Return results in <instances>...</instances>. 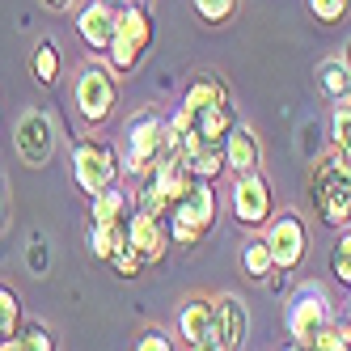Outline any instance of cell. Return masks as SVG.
I'll return each instance as SVG.
<instances>
[{
    "label": "cell",
    "instance_id": "obj_10",
    "mask_svg": "<svg viewBox=\"0 0 351 351\" xmlns=\"http://www.w3.org/2000/svg\"><path fill=\"white\" fill-rule=\"evenodd\" d=\"M13 144H17V157L26 161L30 169L47 165L56 153V123L51 114H43V110H26L17 119V132H13Z\"/></svg>",
    "mask_w": 351,
    "mask_h": 351
},
{
    "label": "cell",
    "instance_id": "obj_33",
    "mask_svg": "<svg viewBox=\"0 0 351 351\" xmlns=\"http://www.w3.org/2000/svg\"><path fill=\"white\" fill-rule=\"evenodd\" d=\"M351 0H309V13L322 21V26H339V21L347 17Z\"/></svg>",
    "mask_w": 351,
    "mask_h": 351
},
{
    "label": "cell",
    "instance_id": "obj_14",
    "mask_svg": "<svg viewBox=\"0 0 351 351\" xmlns=\"http://www.w3.org/2000/svg\"><path fill=\"white\" fill-rule=\"evenodd\" d=\"M173 335H178L186 347L216 335V300L212 296H186L178 305V322H173Z\"/></svg>",
    "mask_w": 351,
    "mask_h": 351
},
{
    "label": "cell",
    "instance_id": "obj_32",
    "mask_svg": "<svg viewBox=\"0 0 351 351\" xmlns=\"http://www.w3.org/2000/svg\"><path fill=\"white\" fill-rule=\"evenodd\" d=\"M132 351H178V335L161 330V326H148V330H140Z\"/></svg>",
    "mask_w": 351,
    "mask_h": 351
},
{
    "label": "cell",
    "instance_id": "obj_34",
    "mask_svg": "<svg viewBox=\"0 0 351 351\" xmlns=\"http://www.w3.org/2000/svg\"><path fill=\"white\" fill-rule=\"evenodd\" d=\"M186 351H229V347H224V343H220L216 335H208V339H199V343H191Z\"/></svg>",
    "mask_w": 351,
    "mask_h": 351
},
{
    "label": "cell",
    "instance_id": "obj_41",
    "mask_svg": "<svg viewBox=\"0 0 351 351\" xmlns=\"http://www.w3.org/2000/svg\"><path fill=\"white\" fill-rule=\"evenodd\" d=\"M347 326H351V313H347Z\"/></svg>",
    "mask_w": 351,
    "mask_h": 351
},
{
    "label": "cell",
    "instance_id": "obj_39",
    "mask_svg": "<svg viewBox=\"0 0 351 351\" xmlns=\"http://www.w3.org/2000/svg\"><path fill=\"white\" fill-rule=\"evenodd\" d=\"M343 60H347V64H351V47H347V56H343Z\"/></svg>",
    "mask_w": 351,
    "mask_h": 351
},
{
    "label": "cell",
    "instance_id": "obj_26",
    "mask_svg": "<svg viewBox=\"0 0 351 351\" xmlns=\"http://www.w3.org/2000/svg\"><path fill=\"white\" fill-rule=\"evenodd\" d=\"M17 330H21V296L9 284H0V343H9Z\"/></svg>",
    "mask_w": 351,
    "mask_h": 351
},
{
    "label": "cell",
    "instance_id": "obj_38",
    "mask_svg": "<svg viewBox=\"0 0 351 351\" xmlns=\"http://www.w3.org/2000/svg\"><path fill=\"white\" fill-rule=\"evenodd\" d=\"M106 5H114V9H123V5H128V0H106Z\"/></svg>",
    "mask_w": 351,
    "mask_h": 351
},
{
    "label": "cell",
    "instance_id": "obj_28",
    "mask_svg": "<svg viewBox=\"0 0 351 351\" xmlns=\"http://www.w3.org/2000/svg\"><path fill=\"white\" fill-rule=\"evenodd\" d=\"M330 140L343 157H351V97L335 102V110H330Z\"/></svg>",
    "mask_w": 351,
    "mask_h": 351
},
{
    "label": "cell",
    "instance_id": "obj_21",
    "mask_svg": "<svg viewBox=\"0 0 351 351\" xmlns=\"http://www.w3.org/2000/svg\"><path fill=\"white\" fill-rule=\"evenodd\" d=\"M237 128V119H233V106L229 102H216V106H208L204 114H195V132L199 136H208V140H224V136H229Z\"/></svg>",
    "mask_w": 351,
    "mask_h": 351
},
{
    "label": "cell",
    "instance_id": "obj_17",
    "mask_svg": "<svg viewBox=\"0 0 351 351\" xmlns=\"http://www.w3.org/2000/svg\"><path fill=\"white\" fill-rule=\"evenodd\" d=\"M128 216H132V195L123 186H110L102 195H93V204H89L93 224H128Z\"/></svg>",
    "mask_w": 351,
    "mask_h": 351
},
{
    "label": "cell",
    "instance_id": "obj_8",
    "mask_svg": "<svg viewBox=\"0 0 351 351\" xmlns=\"http://www.w3.org/2000/svg\"><path fill=\"white\" fill-rule=\"evenodd\" d=\"M263 237H267V250L275 258V271H296L309 254V229L296 212H275Z\"/></svg>",
    "mask_w": 351,
    "mask_h": 351
},
{
    "label": "cell",
    "instance_id": "obj_36",
    "mask_svg": "<svg viewBox=\"0 0 351 351\" xmlns=\"http://www.w3.org/2000/svg\"><path fill=\"white\" fill-rule=\"evenodd\" d=\"M128 5H136V9H153V0H128Z\"/></svg>",
    "mask_w": 351,
    "mask_h": 351
},
{
    "label": "cell",
    "instance_id": "obj_11",
    "mask_svg": "<svg viewBox=\"0 0 351 351\" xmlns=\"http://www.w3.org/2000/svg\"><path fill=\"white\" fill-rule=\"evenodd\" d=\"M119 26V9L106 5V0H85L77 9V38L89 47L93 56H106L110 51V38Z\"/></svg>",
    "mask_w": 351,
    "mask_h": 351
},
{
    "label": "cell",
    "instance_id": "obj_4",
    "mask_svg": "<svg viewBox=\"0 0 351 351\" xmlns=\"http://www.w3.org/2000/svg\"><path fill=\"white\" fill-rule=\"evenodd\" d=\"M220 216V199H216V186L212 182H191L182 191V199L169 208V241L178 245H199L212 224Z\"/></svg>",
    "mask_w": 351,
    "mask_h": 351
},
{
    "label": "cell",
    "instance_id": "obj_18",
    "mask_svg": "<svg viewBox=\"0 0 351 351\" xmlns=\"http://www.w3.org/2000/svg\"><path fill=\"white\" fill-rule=\"evenodd\" d=\"M317 89L330 97V102H347L351 97V64L343 56H330L317 64Z\"/></svg>",
    "mask_w": 351,
    "mask_h": 351
},
{
    "label": "cell",
    "instance_id": "obj_9",
    "mask_svg": "<svg viewBox=\"0 0 351 351\" xmlns=\"http://www.w3.org/2000/svg\"><path fill=\"white\" fill-rule=\"evenodd\" d=\"M229 212L241 229H263L275 216V199H271V182L263 173H241L233 178V195H229Z\"/></svg>",
    "mask_w": 351,
    "mask_h": 351
},
{
    "label": "cell",
    "instance_id": "obj_6",
    "mask_svg": "<svg viewBox=\"0 0 351 351\" xmlns=\"http://www.w3.org/2000/svg\"><path fill=\"white\" fill-rule=\"evenodd\" d=\"M148 47H153V9L123 5L114 38H110V51H106V64L114 72H136V64H140V56Z\"/></svg>",
    "mask_w": 351,
    "mask_h": 351
},
{
    "label": "cell",
    "instance_id": "obj_1",
    "mask_svg": "<svg viewBox=\"0 0 351 351\" xmlns=\"http://www.w3.org/2000/svg\"><path fill=\"white\" fill-rule=\"evenodd\" d=\"M178 136L169 132V119L161 110H140L123 123V140H119V157H123V169L132 178H144L153 173V165L161 157H173L178 153Z\"/></svg>",
    "mask_w": 351,
    "mask_h": 351
},
{
    "label": "cell",
    "instance_id": "obj_27",
    "mask_svg": "<svg viewBox=\"0 0 351 351\" xmlns=\"http://www.w3.org/2000/svg\"><path fill=\"white\" fill-rule=\"evenodd\" d=\"M132 212H144V216H165L169 204L161 199V191L153 186V178H136V191H132Z\"/></svg>",
    "mask_w": 351,
    "mask_h": 351
},
{
    "label": "cell",
    "instance_id": "obj_20",
    "mask_svg": "<svg viewBox=\"0 0 351 351\" xmlns=\"http://www.w3.org/2000/svg\"><path fill=\"white\" fill-rule=\"evenodd\" d=\"M275 271V258L267 250V237H245L241 241V275L245 280H267Z\"/></svg>",
    "mask_w": 351,
    "mask_h": 351
},
{
    "label": "cell",
    "instance_id": "obj_12",
    "mask_svg": "<svg viewBox=\"0 0 351 351\" xmlns=\"http://www.w3.org/2000/svg\"><path fill=\"white\" fill-rule=\"evenodd\" d=\"M178 153H182V169L191 173L195 182H216L220 173H224V148L208 136H199V132H186L178 136Z\"/></svg>",
    "mask_w": 351,
    "mask_h": 351
},
{
    "label": "cell",
    "instance_id": "obj_5",
    "mask_svg": "<svg viewBox=\"0 0 351 351\" xmlns=\"http://www.w3.org/2000/svg\"><path fill=\"white\" fill-rule=\"evenodd\" d=\"M119 173H123L119 148H110L102 140H77L72 144V182H77L89 199L119 186Z\"/></svg>",
    "mask_w": 351,
    "mask_h": 351
},
{
    "label": "cell",
    "instance_id": "obj_15",
    "mask_svg": "<svg viewBox=\"0 0 351 351\" xmlns=\"http://www.w3.org/2000/svg\"><path fill=\"white\" fill-rule=\"evenodd\" d=\"M128 241L144 254V263H161L165 258V245H169V229L161 224V216L132 212L128 216Z\"/></svg>",
    "mask_w": 351,
    "mask_h": 351
},
{
    "label": "cell",
    "instance_id": "obj_24",
    "mask_svg": "<svg viewBox=\"0 0 351 351\" xmlns=\"http://www.w3.org/2000/svg\"><path fill=\"white\" fill-rule=\"evenodd\" d=\"M9 351H56V335L43 322H21V330L9 339Z\"/></svg>",
    "mask_w": 351,
    "mask_h": 351
},
{
    "label": "cell",
    "instance_id": "obj_29",
    "mask_svg": "<svg viewBox=\"0 0 351 351\" xmlns=\"http://www.w3.org/2000/svg\"><path fill=\"white\" fill-rule=\"evenodd\" d=\"M191 9L204 26H224V21H233L237 0H191Z\"/></svg>",
    "mask_w": 351,
    "mask_h": 351
},
{
    "label": "cell",
    "instance_id": "obj_3",
    "mask_svg": "<svg viewBox=\"0 0 351 351\" xmlns=\"http://www.w3.org/2000/svg\"><path fill=\"white\" fill-rule=\"evenodd\" d=\"M119 102V85H114V68L102 60H85L81 72L72 77V106H77L85 128H102L114 114Z\"/></svg>",
    "mask_w": 351,
    "mask_h": 351
},
{
    "label": "cell",
    "instance_id": "obj_16",
    "mask_svg": "<svg viewBox=\"0 0 351 351\" xmlns=\"http://www.w3.org/2000/svg\"><path fill=\"white\" fill-rule=\"evenodd\" d=\"M212 300H216V339L229 351H237L245 343V330H250V313L241 305V296L224 292V296H212Z\"/></svg>",
    "mask_w": 351,
    "mask_h": 351
},
{
    "label": "cell",
    "instance_id": "obj_37",
    "mask_svg": "<svg viewBox=\"0 0 351 351\" xmlns=\"http://www.w3.org/2000/svg\"><path fill=\"white\" fill-rule=\"evenodd\" d=\"M280 351H309L305 343H288V347H280Z\"/></svg>",
    "mask_w": 351,
    "mask_h": 351
},
{
    "label": "cell",
    "instance_id": "obj_7",
    "mask_svg": "<svg viewBox=\"0 0 351 351\" xmlns=\"http://www.w3.org/2000/svg\"><path fill=\"white\" fill-rule=\"evenodd\" d=\"M288 335L292 343H313L326 326H335V305H330V296H326L322 284H300L288 300Z\"/></svg>",
    "mask_w": 351,
    "mask_h": 351
},
{
    "label": "cell",
    "instance_id": "obj_2",
    "mask_svg": "<svg viewBox=\"0 0 351 351\" xmlns=\"http://www.w3.org/2000/svg\"><path fill=\"white\" fill-rule=\"evenodd\" d=\"M305 186L317 208V220L330 224V229H347L351 224V157H343L339 148L313 157Z\"/></svg>",
    "mask_w": 351,
    "mask_h": 351
},
{
    "label": "cell",
    "instance_id": "obj_35",
    "mask_svg": "<svg viewBox=\"0 0 351 351\" xmlns=\"http://www.w3.org/2000/svg\"><path fill=\"white\" fill-rule=\"evenodd\" d=\"M38 5L47 13H72V9H77V0H38Z\"/></svg>",
    "mask_w": 351,
    "mask_h": 351
},
{
    "label": "cell",
    "instance_id": "obj_25",
    "mask_svg": "<svg viewBox=\"0 0 351 351\" xmlns=\"http://www.w3.org/2000/svg\"><path fill=\"white\" fill-rule=\"evenodd\" d=\"M330 275H335V284L351 292V224L347 229H339L335 245H330Z\"/></svg>",
    "mask_w": 351,
    "mask_h": 351
},
{
    "label": "cell",
    "instance_id": "obj_31",
    "mask_svg": "<svg viewBox=\"0 0 351 351\" xmlns=\"http://www.w3.org/2000/svg\"><path fill=\"white\" fill-rule=\"evenodd\" d=\"M110 267H114V275H123V280H136V275L148 267L144 263V254H140V250L128 241V245H123V250H114V258H110Z\"/></svg>",
    "mask_w": 351,
    "mask_h": 351
},
{
    "label": "cell",
    "instance_id": "obj_22",
    "mask_svg": "<svg viewBox=\"0 0 351 351\" xmlns=\"http://www.w3.org/2000/svg\"><path fill=\"white\" fill-rule=\"evenodd\" d=\"M123 245H128V224H93V233H89V254L93 258L110 263L114 250H123Z\"/></svg>",
    "mask_w": 351,
    "mask_h": 351
},
{
    "label": "cell",
    "instance_id": "obj_30",
    "mask_svg": "<svg viewBox=\"0 0 351 351\" xmlns=\"http://www.w3.org/2000/svg\"><path fill=\"white\" fill-rule=\"evenodd\" d=\"M309 351H351V326L347 322H335L309 343Z\"/></svg>",
    "mask_w": 351,
    "mask_h": 351
},
{
    "label": "cell",
    "instance_id": "obj_23",
    "mask_svg": "<svg viewBox=\"0 0 351 351\" xmlns=\"http://www.w3.org/2000/svg\"><path fill=\"white\" fill-rule=\"evenodd\" d=\"M30 72H34V81H38V85H56V81H60V47H56L51 38H43V43L34 47Z\"/></svg>",
    "mask_w": 351,
    "mask_h": 351
},
{
    "label": "cell",
    "instance_id": "obj_13",
    "mask_svg": "<svg viewBox=\"0 0 351 351\" xmlns=\"http://www.w3.org/2000/svg\"><path fill=\"white\" fill-rule=\"evenodd\" d=\"M224 148V169L241 178V173H258L263 169V144H258V132L250 123H237V128L220 140Z\"/></svg>",
    "mask_w": 351,
    "mask_h": 351
},
{
    "label": "cell",
    "instance_id": "obj_19",
    "mask_svg": "<svg viewBox=\"0 0 351 351\" xmlns=\"http://www.w3.org/2000/svg\"><path fill=\"white\" fill-rule=\"evenodd\" d=\"M216 102H229V93H224V85L216 77H195L182 93V110H191V114H204Z\"/></svg>",
    "mask_w": 351,
    "mask_h": 351
},
{
    "label": "cell",
    "instance_id": "obj_40",
    "mask_svg": "<svg viewBox=\"0 0 351 351\" xmlns=\"http://www.w3.org/2000/svg\"><path fill=\"white\" fill-rule=\"evenodd\" d=\"M0 351H9V343H0Z\"/></svg>",
    "mask_w": 351,
    "mask_h": 351
}]
</instances>
